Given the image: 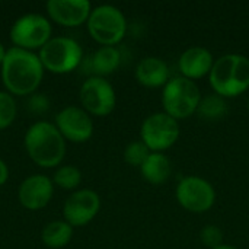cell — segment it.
<instances>
[{"label": "cell", "instance_id": "cell-26", "mask_svg": "<svg viewBox=\"0 0 249 249\" xmlns=\"http://www.w3.org/2000/svg\"><path fill=\"white\" fill-rule=\"evenodd\" d=\"M7 178H9V168L4 163V160L0 158V187L6 184Z\"/></svg>", "mask_w": 249, "mask_h": 249}, {"label": "cell", "instance_id": "cell-14", "mask_svg": "<svg viewBox=\"0 0 249 249\" xmlns=\"http://www.w3.org/2000/svg\"><path fill=\"white\" fill-rule=\"evenodd\" d=\"M48 16L61 26L74 28L88 22L92 12L88 0H48L47 4Z\"/></svg>", "mask_w": 249, "mask_h": 249}, {"label": "cell", "instance_id": "cell-24", "mask_svg": "<svg viewBox=\"0 0 249 249\" xmlns=\"http://www.w3.org/2000/svg\"><path fill=\"white\" fill-rule=\"evenodd\" d=\"M200 239L206 247H209L210 249L217 248V247L223 245V232L220 228H217L214 225H207L201 229Z\"/></svg>", "mask_w": 249, "mask_h": 249}, {"label": "cell", "instance_id": "cell-28", "mask_svg": "<svg viewBox=\"0 0 249 249\" xmlns=\"http://www.w3.org/2000/svg\"><path fill=\"white\" fill-rule=\"evenodd\" d=\"M213 249H238V248H235V247H232V245H226V244H223V245H220V247H217V248H213Z\"/></svg>", "mask_w": 249, "mask_h": 249}, {"label": "cell", "instance_id": "cell-29", "mask_svg": "<svg viewBox=\"0 0 249 249\" xmlns=\"http://www.w3.org/2000/svg\"><path fill=\"white\" fill-rule=\"evenodd\" d=\"M248 109H249V99H248Z\"/></svg>", "mask_w": 249, "mask_h": 249}, {"label": "cell", "instance_id": "cell-2", "mask_svg": "<svg viewBox=\"0 0 249 249\" xmlns=\"http://www.w3.org/2000/svg\"><path fill=\"white\" fill-rule=\"evenodd\" d=\"M25 149L38 166L55 168L66 156V140L55 124L38 121L25 133Z\"/></svg>", "mask_w": 249, "mask_h": 249}, {"label": "cell", "instance_id": "cell-19", "mask_svg": "<svg viewBox=\"0 0 249 249\" xmlns=\"http://www.w3.org/2000/svg\"><path fill=\"white\" fill-rule=\"evenodd\" d=\"M121 63L120 50L115 47L104 45L95 51L90 57V69L98 77H104L107 74L114 73Z\"/></svg>", "mask_w": 249, "mask_h": 249}, {"label": "cell", "instance_id": "cell-6", "mask_svg": "<svg viewBox=\"0 0 249 249\" xmlns=\"http://www.w3.org/2000/svg\"><path fill=\"white\" fill-rule=\"evenodd\" d=\"M86 23L90 36L102 47H114L124 38L127 31L125 16L118 7L111 4H101L92 9Z\"/></svg>", "mask_w": 249, "mask_h": 249}, {"label": "cell", "instance_id": "cell-9", "mask_svg": "<svg viewBox=\"0 0 249 249\" xmlns=\"http://www.w3.org/2000/svg\"><path fill=\"white\" fill-rule=\"evenodd\" d=\"M79 99L88 114L104 117L114 111L117 96L112 85L104 77L92 76L83 82L79 90Z\"/></svg>", "mask_w": 249, "mask_h": 249}, {"label": "cell", "instance_id": "cell-16", "mask_svg": "<svg viewBox=\"0 0 249 249\" xmlns=\"http://www.w3.org/2000/svg\"><path fill=\"white\" fill-rule=\"evenodd\" d=\"M137 80L147 88L165 86L169 80V69L165 60L159 57H146L136 67Z\"/></svg>", "mask_w": 249, "mask_h": 249}, {"label": "cell", "instance_id": "cell-27", "mask_svg": "<svg viewBox=\"0 0 249 249\" xmlns=\"http://www.w3.org/2000/svg\"><path fill=\"white\" fill-rule=\"evenodd\" d=\"M6 53H7V50H6L4 45L0 42V66L3 64V60H4V57H6Z\"/></svg>", "mask_w": 249, "mask_h": 249}, {"label": "cell", "instance_id": "cell-18", "mask_svg": "<svg viewBox=\"0 0 249 249\" xmlns=\"http://www.w3.org/2000/svg\"><path fill=\"white\" fill-rule=\"evenodd\" d=\"M73 236V228L66 220H53L44 226L41 232V241L47 248L61 249L70 244Z\"/></svg>", "mask_w": 249, "mask_h": 249}, {"label": "cell", "instance_id": "cell-20", "mask_svg": "<svg viewBox=\"0 0 249 249\" xmlns=\"http://www.w3.org/2000/svg\"><path fill=\"white\" fill-rule=\"evenodd\" d=\"M228 111L229 108H228L226 99L217 93H210V95L201 96V101L196 112L203 120L217 121V120H222L228 114Z\"/></svg>", "mask_w": 249, "mask_h": 249}, {"label": "cell", "instance_id": "cell-4", "mask_svg": "<svg viewBox=\"0 0 249 249\" xmlns=\"http://www.w3.org/2000/svg\"><path fill=\"white\" fill-rule=\"evenodd\" d=\"M201 101V92L196 82L184 76L168 80L162 92V105L168 115L184 120L193 115Z\"/></svg>", "mask_w": 249, "mask_h": 249}, {"label": "cell", "instance_id": "cell-5", "mask_svg": "<svg viewBox=\"0 0 249 249\" xmlns=\"http://www.w3.org/2000/svg\"><path fill=\"white\" fill-rule=\"evenodd\" d=\"M38 57L45 70L64 74L73 71L82 63L83 50L73 38L54 36L39 50Z\"/></svg>", "mask_w": 249, "mask_h": 249}, {"label": "cell", "instance_id": "cell-13", "mask_svg": "<svg viewBox=\"0 0 249 249\" xmlns=\"http://www.w3.org/2000/svg\"><path fill=\"white\" fill-rule=\"evenodd\" d=\"M54 184L45 175H31L22 181L18 190V200L26 210H41L53 198Z\"/></svg>", "mask_w": 249, "mask_h": 249}, {"label": "cell", "instance_id": "cell-25", "mask_svg": "<svg viewBox=\"0 0 249 249\" xmlns=\"http://www.w3.org/2000/svg\"><path fill=\"white\" fill-rule=\"evenodd\" d=\"M29 104H31L29 108L32 111H35V112H42V111H45L48 108V99L45 96H42V95L32 96L31 101H29Z\"/></svg>", "mask_w": 249, "mask_h": 249}, {"label": "cell", "instance_id": "cell-10", "mask_svg": "<svg viewBox=\"0 0 249 249\" xmlns=\"http://www.w3.org/2000/svg\"><path fill=\"white\" fill-rule=\"evenodd\" d=\"M177 200L188 212L204 213L210 210L216 201L213 185L200 177H187L177 187Z\"/></svg>", "mask_w": 249, "mask_h": 249}, {"label": "cell", "instance_id": "cell-15", "mask_svg": "<svg viewBox=\"0 0 249 249\" xmlns=\"http://www.w3.org/2000/svg\"><path fill=\"white\" fill-rule=\"evenodd\" d=\"M214 64L213 54L204 47H190L185 50L178 61L179 70L187 79H200L210 74Z\"/></svg>", "mask_w": 249, "mask_h": 249}, {"label": "cell", "instance_id": "cell-1", "mask_svg": "<svg viewBox=\"0 0 249 249\" xmlns=\"http://www.w3.org/2000/svg\"><path fill=\"white\" fill-rule=\"evenodd\" d=\"M1 67V80L10 95H29L36 90L44 77V66L34 51L12 47Z\"/></svg>", "mask_w": 249, "mask_h": 249}, {"label": "cell", "instance_id": "cell-17", "mask_svg": "<svg viewBox=\"0 0 249 249\" xmlns=\"http://www.w3.org/2000/svg\"><path fill=\"white\" fill-rule=\"evenodd\" d=\"M140 171L146 181L159 185L168 181V178L171 177V160L166 155L160 152H152L149 158L144 160V163L140 166Z\"/></svg>", "mask_w": 249, "mask_h": 249}, {"label": "cell", "instance_id": "cell-22", "mask_svg": "<svg viewBox=\"0 0 249 249\" xmlns=\"http://www.w3.org/2000/svg\"><path fill=\"white\" fill-rule=\"evenodd\" d=\"M16 102L7 90H0V130L7 128L16 118Z\"/></svg>", "mask_w": 249, "mask_h": 249}, {"label": "cell", "instance_id": "cell-8", "mask_svg": "<svg viewBox=\"0 0 249 249\" xmlns=\"http://www.w3.org/2000/svg\"><path fill=\"white\" fill-rule=\"evenodd\" d=\"M142 142L150 152H162L169 149L179 137L178 120L166 112H156L149 115L140 128Z\"/></svg>", "mask_w": 249, "mask_h": 249}, {"label": "cell", "instance_id": "cell-11", "mask_svg": "<svg viewBox=\"0 0 249 249\" xmlns=\"http://www.w3.org/2000/svg\"><path fill=\"white\" fill-rule=\"evenodd\" d=\"M101 209V198L92 190H77L74 191L63 206L64 220L71 228L86 226L95 219Z\"/></svg>", "mask_w": 249, "mask_h": 249}, {"label": "cell", "instance_id": "cell-21", "mask_svg": "<svg viewBox=\"0 0 249 249\" xmlns=\"http://www.w3.org/2000/svg\"><path fill=\"white\" fill-rule=\"evenodd\" d=\"M80 182H82V172L73 165L60 166L53 177V184L66 191L76 190L80 185Z\"/></svg>", "mask_w": 249, "mask_h": 249}, {"label": "cell", "instance_id": "cell-3", "mask_svg": "<svg viewBox=\"0 0 249 249\" xmlns=\"http://www.w3.org/2000/svg\"><path fill=\"white\" fill-rule=\"evenodd\" d=\"M210 85L214 93L233 98L249 88V58L242 54L219 57L210 71Z\"/></svg>", "mask_w": 249, "mask_h": 249}, {"label": "cell", "instance_id": "cell-7", "mask_svg": "<svg viewBox=\"0 0 249 249\" xmlns=\"http://www.w3.org/2000/svg\"><path fill=\"white\" fill-rule=\"evenodd\" d=\"M51 39V23L39 13H26L10 28V41L15 47L28 51L41 50Z\"/></svg>", "mask_w": 249, "mask_h": 249}, {"label": "cell", "instance_id": "cell-12", "mask_svg": "<svg viewBox=\"0 0 249 249\" xmlns=\"http://www.w3.org/2000/svg\"><path fill=\"white\" fill-rule=\"evenodd\" d=\"M55 127L64 140L85 143L93 134V121L90 115L79 107H66L55 117Z\"/></svg>", "mask_w": 249, "mask_h": 249}, {"label": "cell", "instance_id": "cell-23", "mask_svg": "<svg viewBox=\"0 0 249 249\" xmlns=\"http://www.w3.org/2000/svg\"><path fill=\"white\" fill-rule=\"evenodd\" d=\"M150 149L143 142H133L124 150V159L131 166H142L150 155Z\"/></svg>", "mask_w": 249, "mask_h": 249}]
</instances>
